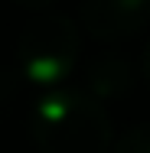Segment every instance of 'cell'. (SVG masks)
Instances as JSON below:
<instances>
[{
    "label": "cell",
    "mask_w": 150,
    "mask_h": 153,
    "mask_svg": "<svg viewBox=\"0 0 150 153\" xmlns=\"http://www.w3.org/2000/svg\"><path fill=\"white\" fill-rule=\"evenodd\" d=\"M20 7H33V10H39V7H49L52 0H16Z\"/></svg>",
    "instance_id": "obj_6"
},
{
    "label": "cell",
    "mask_w": 150,
    "mask_h": 153,
    "mask_svg": "<svg viewBox=\"0 0 150 153\" xmlns=\"http://www.w3.org/2000/svg\"><path fill=\"white\" fill-rule=\"evenodd\" d=\"M30 130L43 153L111 150V117L85 88H49L33 104Z\"/></svg>",
    "instance_id": "obj_1"
},
{
    "label": "cell",
    "mask_w": 150,
    "mask_h": 153,
    "mask_svg": "<svg viewBox=\"0 0 150 153\" xmlns=\"http://www.w3.org/2000/svg\"><path fill=\"white\" fill-rule=\"evenodd\" d=\"M82 23L98 39H127L150 23V0H82Z\"/></svg>",
    "instance_id": "obj_3"
},
{
    "label": "cell",
    "mask_w": 150,
    "mask_h": 153,
    "mask_svg": "<svg viewBox=\"0 0 150 153\" xmlns=\"http://www.w3.org/2000/svg\"><path fill=\"white\" fill-rule=\"evenodd\" d=\"M82 52V36L72 16L39 13L30 20L16 39V68L23 78L46 88H59V82L75 68Z\"/></svg>",
    "instance_id": "obj_2"
},
{
    "label": "cell",
    "mask_w": 150,
    "mask_h": 153,
    "mask_svg": "<svg viewBox=\"0 0 150 153\" xmlns=\"http://www.w3.org/2000/svg\"><path fill=\"white\" fill-rule=\"evenodd\" d=\"M131 85H134V65L114 49L95 52L85 65V91L95 101L121 98V94L131 91Z\"/></svg>",
    "instance_id": "obj_4"
},
{
    "label": "cell",
    "mask_w": 150,
    "mask_h": 153,
    "mask_svg": "<svg viewBox=\"0 0 150 153\" xmlns=\"http://www.w3.org/2000/svg\"><path fill=\"white\" fill-rule=\"evenodd\" d=\"M144 72H147V78H150V42H147V49H144Z\"/></svg>",
    "instance_id": "obj_7"
},
{
    "label": "cell",
    "mask_w": 150,
    "mask_h": 153,
    "mask_svg": "<svg viewBox=\"0 0 150 153\" xmlns=\"http://www.w3.org/2000/svg\"><path fill=\"white\" fill-rule=\"evenodd\" d=\"M111 153H150V124H134L124 130Z\"/></svg>",
    "instance_id": "obj_5"
}]
</instances>
